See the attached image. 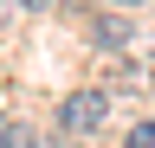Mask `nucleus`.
Segmentation results:
<instances>
[{
  "label": "nucleus",
  "instance_id": "1",
  "mask_svg": "<svg viewBox=\"0 0 155 148\" xmlns=\"http://www.w3.org/2000/svg\"><path fill=\"white\" fill-rule=\"evenodd\" d=\"M104 90H71L65 103H58V129L65 135H91V129H104Z\"/></svg>",
  "mask_w": 155,
  "mask_h": 148
},
{
  "label": "nucleus",
  "instance_id": "2",
  "mask_svg": "<svg viewBox=\"0 0 155 148\" xmlns=\"http://www.w3.org/2000/svg\"><path fill=\"white\" fill-rule=\"evenodd\" d=\"M97 39H104V45H123L129 32H123V20H97Z\"/></svg>",
  "mask_w": 155,
  "mask_h": 148
},
{
  "label": "nucleus",
  "instance_id": "3",
  "mask_svg": "<svg viewBox=\"0 0 155 148\" xmlns=\"http://www.w3.org/2000/svg\"><path fill=\"white\" fill-rule=\"evenodd\" d=\"M129 148H155V122H136L129 129Z\"/></svg>",
  "mask_w": 155,
  "mask_h": 148
},
{
  "label": "nucleus",
  "instance_id": "4",
  "mask_svg": "<svg viewBox=\"0 0 155 148\" xmlns=\"http://www.w3.org/2000/svg\"><path fill=\"white\" fill-rule=\"evenodd\" d=\"M0 148H13V122H0Z\"/></svg>",
  "mask_w": 155,
  "mask_h": 148
},
{
  "label": "nucleus",
  "instance_id": "5",
  "mask_svg": "<svg viewBox=\"0 0 155 148\" xmlns=\"http://www.w3.org/2000/svg\"><path fill=\"white\" fill-rule=\"evenodd\" d=\"M123 7H136V0H123Z\"/></svg>",
  "mask_w": 155,
  "mask_h": 148
}]
</instances>
